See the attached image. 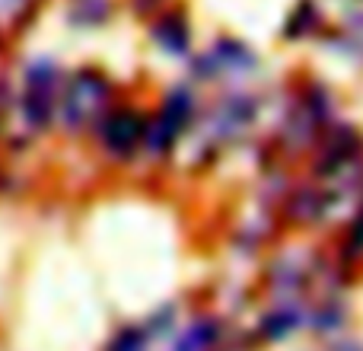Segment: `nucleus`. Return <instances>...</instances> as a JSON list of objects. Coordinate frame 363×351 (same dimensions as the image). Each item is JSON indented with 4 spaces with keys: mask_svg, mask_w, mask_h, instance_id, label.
Segmentation results:
<instances>
[{
    "mask_svg": "<svg viewBox=\"0 0 363 351\" xmlns=\"http://www.w3.org/2000/svg\"><path fill=\"white\" fill-rule=\"evenodd\" d=\"M108 112V83L96 70H80L67 83L61 99V115L67 128H86L93 122H102Z\"/></svg>",
    "mask_w": 363,
    "mask_h": 351,
    "instance_id": "1",
    "label": "nucleus"
},
{
    "mask_svg": "<svg viewBox=\"0 0 363 351\" xmlns=\"http://www.w3.org/2000/svg\"><path fill=\"white\" fill-rule=\"evenodd\" d=\"M55 96H57V68L48 61L32 64L26 70L23 96H19V115L29 128H42L55 112Z\"/></svg>",
    "mask_w": 363,
    "mask_h": 351,
    "instance_id": "2",
    "label": "nucleus"
},
{
    "mask_svg": "<svg viewBox=\"0 0 363 351\" xmlns=\"http://www.w3.org/2000/svg\"><path fill=\"white\" fill-rule=\"evenodd\" d=\"M99 138H102V144H106L108 153L128 157V153L138 151V144L147 138V128H144V122H140L138 112H131V109H115V112L102 115Z\"/></svg>",
    "mask_w": 363,
    "mask_h": 351,
    "instance_id": "3",
    "label": "nucleus"
},
{
    "mask_svg": "<svg viewBox=\"0 0 363 351\" xmlns=\"http://www.w3.org/2000/svg\"><path fill=\"white\" fill-rule=\"evenodd\" d=\"M157 38H160V45H166L169 51H182L188 42V32H185V26H182V19L166 16L163 23L157 26Z\"/></svg>",
    "mask_w": 363,
    "mask_h": 351,
    "instance_id": "4",
    "label": "nucleus"
},
{
    "mask_svg": "<svg viewBox=\"0 0 363 351\" xmlns=\"http://www.w3.org/2000/svg\"><path fill=\"white\" fill-rule=\"evenodd\" d=\"M108 13V0H77L70 16L83 26H93V23H102Z\"/></svg>",
    "mask_w": 363,
    "mask_h": 351,
    "instance_id": "5",
    "label": "nucleus"
},
{
    "mask_svg": "<svg viewBox=\"0 0 363 351\" xmlns=\"http://www.w3.org/2000/svg\"><path fill=\"white\" fill-rule=\"evenodd\" d=\"M19 4H26V0H0V10H16Z\"/></svg>",
    "mask_w": 363,
    "mask_h": 351,
    "instance_id": "6",
    "label": "nucleus"
},
{
    "mask_svg": "<svg viewBox=\"0 0 363 351\" xmlns=\"http://www.w3.org/2000/svg\"><path fill=\"white\" fill-rule=\"evenodd\" d=\"M0 115H4V102H0Z\"/></svg>",
    "mask_w": 363,
    "mask_h": 351,
    "instance_id": "7",
    "label": "nucleus"
}]
</instances>
